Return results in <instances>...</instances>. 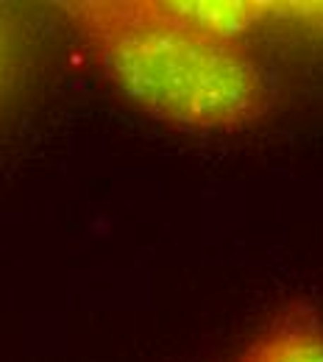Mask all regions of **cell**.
<instances>
[{"instance_id":"obj_1","label":"cell","mask_w":323,"mask_h":362,"mask_svg":"<svg viewBox=\"0 0 323 362\" xmlns=\"http://www.w3.org/2000/svg\"><path fill=\"white\" fill-rule=\"evenodd\" d=\"M47 8L120 98L159 123L240 132L274 106V76L248 42L187 23L168 0H61Z\"/></svg>"},{"instance_id":"obj_2","label":"cell","mask_w":323,"mask_h":362,"mask_svg":"<svg viewBox=\"0 0 323 362\" xmlns=\"http://www.w3.org/2000/svg\"><path fill=\"white\" fill-rule=\"evenodd\" d=\"M234 362H323V307L307 298L281 304Z\"/></svg>"},{"instance_id":"obj_3","label":"cell","mask_w":323,"mask_h":362,"mask_svg":"<svg viewBox=\"0 0 323 362\" xmlns=\"http://www.w3.org/2000/svg\"><path fill=\"white\" fill-rule=\"evenodd\" d=\"M34 25L23 6L0 3V123L14 112L31 84Z\"/></svg>"}]
</instances>
